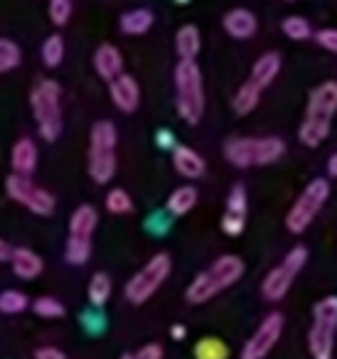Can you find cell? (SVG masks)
<instances>
[{"label": "cell", "mask_w": 337, "mask_h": 359, "mask_svg": "<svg viewBox=\"0 0 337 359\" xmlns=\"http://www.w3.org/2000/svg\"><path fill=\"white\" fill-rule=\"evenodd\" d=\"M337 111V81H322L310 91L305 106V118L298 130V138L308 148H317L330 135L332 116Z\"/></svg>", "instance_id": "cell-1"}, {"label": "cell", "mask_w": 337, "mask_h": 359, "mask_svg": "<svg viewBox=\"0 0 337 359\" xmlns=\"http://www.w3.org/2000/svg\"><path fill=\"white\" fill-rule=\"evenodd\" d=\"M244 276V261L234 254H224L214 261L209 269H204L202 273L194 276V280L187 285V303L202 305L207 300H212L214 295H219L222 290H227L229 285H234Z\"/></svg>", "instance_id": "cell-2"}, {"label": "cell", "mask_w": 337, "mask_h": 359, "mask_svg": "<svg viewBox=\"0 0 337 359\" xmlns=\"http://www.w3.org/2000/svg\"><path fill=\"white\" fill-rule=\"evenodd\" d=\"M116 143L119 133L111 121H96L89 135V175L96 185H106L116 175Z\"/></svg>", "instance_id": "cell-3"}, {"label": "cell", "mask_w": 337, "mask_h": 359, "mask_svg": "<svg viewBox=\"0 0 337 359\" xmlns=\"http://www.w3.org/2000/svg\"><path fill=\"white\" fill-rule=\"evenodd\" d=\"M30 106L37 121V130L45 140H57L62 135V89L57 81L42 79L30 91Z\"/></svg>", "instance_id": "cell-4"}, {"label": "cell", "mask_w": 337, "mask_h": 359, "mask_svg": "<svg viewBox=\"0 0 337 359\" xmlns=\"http://www.w3.org/2000/svg\"><path fill=\"white\" fill-rule=\"evenodd\" d=\"M175 94H178V114L187 123H199L204 116V84L202 72L194 62H178L175 67Z\"/></svg>", "instance_id": "cell-5"}, {"label": "cell", "mask_w": 337, "mask_h": 359, "mask_svg": "<svg viewBox=\"0 0 337 359\" xmlns=\"http://www.w3.org/2000/svg\"><path fill=\"white\" fill-rule=\"evenodd\" d=\"M337 332V295L317 300L312 308V327L308 334V347L312 359H332Z\"/></svg>", "instance_id": "cell-6"}, {"label": "cell", "mask_w": 337, "mask_h": 359, "mask_svg": "<svg viewBox=\"0 0 337 359\" xmlns=\"http://www.w3.org/2000/svg\"><path fill=\"white\" fill-rule=\"evenodd\" d=\"M327 197H330V182L322 177L312 180L310 185L300 192V197L293 202L291 212L286 215V229L291 234H303L312 224V219L320 215Z\"/></svg>", "instance_id": "cell-7"}, {"label": "cell", "mask_w": 337, "mask_h": 359, "mask_svg": "<svg viewBox=\"0 0 337 359\" xmlns=\"http://www.w3.org/2000/svg\"><path fill=\"white\" fill-rule=\"evenodd\" d=\"M170 271H173V261H170V256L165 254V251L155 254L153 259H150L148 264H145L143 269H140L138 273L126 283V298H128V303L143 305L145 300L153 298V295L158 293L160 285L168 280Z\"/></svg>", "instance_id": "cell-8"}, {"label": "cell", "mask_w": 337, "mask_h": 359, "mask_svg": "<svg viewBox=\"0 0 337 359\" xmlns=\"http://www.w3.org/2000/svg\"><path fill=\"white\" fill-rule=\"evenodd\" d=\"M99 224V215L91 205H81L70 219V239H67V261L72 266H84L91 256V236Z\"/></svg>", "instance_id": "cell-9"}, {"label": "cell", "mask_w": 337, "mask_h": 359, "mask_svg": "<svg viewBox=\"0 0 337 359\" xmlns=\"http://www.w3.org/2000/svg\"><path fill=\"white\" fill-rule=\"evenodd\" d=\"M305 261H308V249H305V246H296V249L288 251L286 259H283L276 269L268 271V276L263 278V283H261V295H263V298L271 300V303L281 300L283 295L291 290L293 280H296V276L303 271Z\"/></svg>", "instance_id": "cell-10"}, {"label": "cell", "mask_w": 337, "mask_h": 359, "mask_svg": "<svg viewBox=\"0 0 337 359\" xmlns=\"http://www.w3.org/2000/svg\"><path fill=\"white\" fill-rule=\"evenodd\" d=\"M6 192L13 202L22 205L25 210H30L37 217H50L57 207L55 195H50L45 187L35 185L30 177H22V175H8Z\"/></svg>", "instance_id": "cell-11"}, {"label": "cell", "mask_w": 337, "mask_h": 359, "mask_svg": "<svg viewBox=\"0 0 337 359\" xmlns=\"http://www.w3.org/2000/svg\"><path fill=\"white\" fill-rule=\"evenodd\" d=\"M283 315L281 313H268L266 318L261 320V325L256 327V332L249 337V342L244 344L242 349V359H263L268 357L276 342L281 339L283 332Z\"/></svg>", "instance_id": "cell-12"}, {"label": "cell", "mask_w": 337, "mask_h": 359, "mask_svg": "<svg viewBox=\"0 0 337 359\" xmlns=\"http://www.w3.org/2000/svg\"><path fill=\"white\" fill-rule=\"evenodd\" d=\"M109 94H111V101L116 104V109L124 111V114H133L140 104L138 81L131 74H119L114 81H109Z\"/></svg>", "instance_id": "cell-13"}, {"label": "cell", "mask_w": 337, "mask_h": 359, "mask_svg": "<svg viewBox=\"0 0 337 359\" xmlns=\"http://www.w3.org/2000/svg\"><path fill=\"white\" fill-rule=\"evenodd\" d=\"M222 25H224V30H227V35L234 37V40H251L258 30L256 15H253L251 11H246V8H234V11H229L227 15H224Z\"/></svg>", "instance_id": "cell-14"}, {"label": "cell", "mask_w": 337, "mask_h": 359, "mask_svg": "<svg viewBox=\"0 0 337 359\" xmlns=\"http://www.w3.org/2000/svg\"><path fill=\"white\" fill-rule=\"evenodd\" d=\"M173 168L178 170V175L187 180H199L207 170L204 158L190 145H175L173 148Z\"/></svg>", "instance_id": "cell-15"}, {"label": "cell", "mask_w": 337, "mask_h": 359, "mask_svg": "<svg viewBox=\"0 0 337 359\" xmlns=\"http://www.w3.org/2000/svg\"><path fill=\"white\" fill-rule=\"evenodd\" d=\"M94 69L104 81H114L119 74H124V57H121L119 47L109 45V42H104V45L96 47Z\"/></svg>", "instance_id": "cell-16"}, {"label": "cell", "mask_w": 337, "mask_h": 359, "mask_svg": "<svg viewBox=\"0 0 337 359\" xmlns=\"http://www.w3.org/2000/svg\"><path fill=\"white\" fill-rule=\"evenodd\" d=\"M224 158L237 168L258 165V138H229L224 143Z\"/></svg>", "instance_id": "cell-17"}, {"label": "cell", "mask_w": 337, "mask_h": 359, "mask_svg": "<svg viewBox=\"0 0 337 359\" xmlns=\"http://www.w3.org/2000/svg\"><path fill=\"white\" fill-rule=\"evenodd\" d=\"M11 165L13 172L22 175V177H30L37 168V145L32 138H20L11 150Z\"/></svg>", "instance_id": "cell-18"}, {"label": "cell", "mask_w": 337, "mask_h": 359, "mask_svg": "<svg viewBox=\"0 0 337 359\" xmlns=\"http://www.w3.org/2000/svg\"><path fill=\"white\" fill-rule=\"evenodd\" d=\"M11 264H13V273H15L18 278H22V280L37 278V276L42 273V269H45V264H42L40 256H37L32 249H25V246H20V249H13Z\"/></svg>", "instance_id": "cell-19"}, {"label": "cell", "mask_w": 337, "mask_h": 359, "mask_svg": "<svg viewBox=\"0 0 337 359\" xmlns=\"http://www.w3.org/2000/svg\"><path fill=\"white\" fill-rule=\"evenodd\" d=\"M281 72V55L278 52H266L261 55L251 67V81L258 86V89H266V86L273 84V79Z\"/></svg>", "instance_id": "cell-20"}, {"label": "cell", "mask_w": 337, "mask_h": 359, "mask_svg": "<svg viewBox=\"0 0 337 359\" xmlns=\"http://www.w3.org/2000/svg\"><path fill=\"white\" fill-rule=\"evenodd\" d=\"M153 13L150 11H145V8H136V11H128V13H124L121 15V22H119V27H121V32L124 35H131V37H140V35H145V32L153 27Z\"/></svg>", "instance_id": "cell-21"}, {"label": "cell", "mask_w": 337, "mask_h": 359, "mask_svg": "<svg viewBox=\"0 0 337 359\" xmlns=\"http://www.w3.org/2000/svg\"><path fill=\"white\" fill-rule=\"evenodd\" d=\"M199 47H202V40H199V30L194 25H183L175 35V50H178L180 60L183 62H194V57L199 55Z\"/></svg>", "instance_id": "cell-22"}, {"label": "cell", "mask_w": 337, "mask_h": 359, "mask_svg": "<svg viewBox=\"0 0 337 359\" xmlns=\"http://www.w3.org/2000/svg\"><path fill=\"white\" fill-rule=\"evenodd\" d=\"M197 197H199L197 187H192V185L178 187V190H175L173 195L168 197V212L173 217L190 215V212L194 210V205H197Z\"/></svg>", "instance_id": "cell-23"}, {"label": "cell", "mask_w": 337, "mask_h": 359, "mask_svg": "<svg viewBox=\"0 0 337 359\" xmlns=\"http://www.w3.org/2000/svg\"><path fill=\"white\" fill-rule=\"evenodd\" d=\"M261 91H263V89H258V86L253 84L251 79L244 81V84L239 86V91H237V96H234V101H232L234 111H237L239 116H249V114H251V111L258 106V99H261Z\"/></svg>", "instance_id": "cell-24"}, {"label": "cell", "mask_w": 337, "mask_h": 359, "mask_svg": "<svg viewBox=\"0 0 337 359\" xmlns=\"http://www.w3.org/2000/svg\"><path fill=\"white\" fill-rule=\"evenodd\" d=\"M111 290H114V285H111V278L104 273V271H99V273L91 276L89 280V288H86V293H89V303L96 305V308H101V305L109 303L111 298Z\"/></svg>", "instance_id": "cell-25"}, {"label": "cell", "mask_w": 337, "mask_h": 359, "mask_svg": "<svg viewBox=\"0 0 337 359\" xmlns=\"http://www.w3.org/2000/svg\"><path fill=\"white\" fill-rule=\"evenodd\" d=\"M281 30H283V35H286L288 40H296V42H305V40H310V37H312L310 22H308L305 18H300V15H288L286 20H283Z\"/></svg>", "instance_id": "cell-26"}, {"label": "cell", "mask_w": 337, "mask_h": 359, "mask_svg": "<svg viewBox=\"0 0 337 359\" xmlns=\"http://www.w3.org/2000/svg\"><path fill=\"white\" fill-rule=\"evenodd\" d=\"M286 153V143L276 135H266L258 138V165H271L276 163L281 155Z\"/></svg>", "instance_id": "cell-27"}, {"label": "cell", "mask_w": 337, "mask_h": 359, "mask_svg": "<svg viewBox=\"0 0 337 359\" xmlns=\"http://www.w3.org/2000/svg\"><path fill=\"white\" fill-rule=\"evenodd\" d=\"M62 60H65V40H62V35H50L42 45V62H45V67L55 69L62 65Z\"/></svg>", "instance_id": "cell-28"}, {"label": "cell", "mask_w": 337, "mask_h": 359, "mask_svg": "<svg viewBox=\"0 0 337 359\" xmlns=\"http://www.w3.org/2000/svg\"><path fill=\"white\" fill-rule=\"evenodd\" d=\"M106 210L116 217L131 215V212H133V200H131V195L124 187H114V190L106 195Z\"/></svg>", "instance_id": "cell-29"}, {"label": "cell", "mask_w": 337, "mask_h": 359, "mask_svg": "<svg viewBox=\"0 0 337 359\" xmlns=\"http://www.w3.org/2000/svg\"><path fill=\"white\" fill-rule=\"evenodd\" d=\"M27 305H30V298H27L22 290H3L0 293V313L6 315H18L22 313V310H27Z\"/></svg>", "instance_id": "cell-30"}, {"label": "cell", "mask_w": 337, "mask_h": 359, "mask_svg": "<svg viewBox=\"0 0 337 359\" xmlns=\"http://www.w3.org/2000/svg\"><path fill=\"white\" fill-rule=\"evenodd\" d=\"M194 357L197 359H227L229 357V349L222 339L217 337H204L197 342L194 347Z\"/></svg>", "instance_id": "cell-31"}, {"label": "cell", "mask_w": 337, "mask_h": 359, "mask_svg": "<svg viewBox=\"0 0 337 359\" xmlns=\"http://www.w3.org/2000/svg\"><path fill=\"white\" fill-rule=\"evenodd\" d=\"M20 62H22L20 47L13 40H8V37H0V74L13 72Z\"/></svg>", "instance_id": "cell-32"}, {"label": "cell", "mask_w": 337, "mask_h": 359, "mask_svg": "<svg viewBox=\"0 0 337 359\" xmlns=\"http://www.w3.org/2000/svg\"><path fill=\"white\" fill-rule=\"evenodd\" d=\"M32 310H35V315H40V318H62V315L67 313L65 305L57 298H50V295L37 298L35 303H32Z\"/></svg>", "instance_id": "cell-33"}, {"label": "cell", "mask_w": 337, "mask_h": 359, "mask_svg": "<svg viewBox=\"0 0 337 359\" xmlns=\"http://www.w3.org/2000/svg\"><path fill=\"white\" fill-rule=\"evenodd\" d=\"M227 215L246 217V190L244 185H234L227 200Z\"/></svg>", "instance_id": "cell-34"}, {"label": "cell", "mask_w": 337, "mask_h": 359, "mask_svg": "<svg viewBox=\"0 0 337 359\" xmlns=\"http://www.w3.org/2000/svg\"><path fill=\"white\" fill-rule=\"evenodd\" d=\"M72 18V0H50V20L57 27H65Z\"/></svg>", "instance_id": "cell-35"}, {"label": "cell", "mask_w": 337, "mask_h": 359, "mask_svg": "<svg viewBox=\"0 0 337 359\" xmlns=\"http://www.w3.org/2000/svg\"><path fill=\"white\" fill-rule=\"evenodd\" d=\"M244 226H246V217L227 215V212H224V217H222V229H224V234L239 236L244 231Z\"/></svg>", "instance_id": "cell-36"}, {"label": "cell", "mask_w": 337, "mask_h": 359, "mask_svg": "<svg viewBox=\"0 0 337 359\" xmlns=\"http://www.w3.org/2000/svg\"><path fill=\"white\" fill-rule=\"evenodd\" d=\"M315 42L322 47V50L337 55V30H335V27H325V30L315 32Z\"/></svg>", "instance_id": "cell-37"}, {"label": "cell", "mask_w": 337, "mask_h": 359, "mask_svg": "<svg viewBox=\"0 0 337 359\" xmlns=\"http://www.w3.org/2000/svg\"><path fill=\"white\" fill-rule=\"evenodd\" d=\"M121 359H163V347L160 344H145L138 352L124 354Z\"/></svg>", "instance_id": "cell-38"}, {"label": "cell", "mask_w": 337, "mask_h": 359, "mask_svg": "<svg viewBox=\"0 0 337 359\" xmlns=\"http://www.w3.org/2000/svg\"><path fill=\"white\" fill-rule=\"evenodd\" d=\"M35 359H67L60 347H40L35 349Z\"/></svg>", "instance_id": "cell-39"}, {"label": "cell", "mask_w": 337, "mask_h": 359, "mask_svg": "<svg viewBox=\"0 0 337 359\" xmlns=\"http://www.w3.org/2000/svg\"><path fill=\"white\" fill-rule=\"evenodd\" d=\"M13 256V246L6 239H0V261H11Z\"/></svg>", "instance_id": "cell-40"}, {"label": "cell", "mask_w": 337, "mask_h": 359, "mask_svg": "<svg viewBox=\"0 0 337 359\" xmlns=\"http://www.w3.org/2000/svg\"><path fill=\"white\" fill-rule=\"evenodd\" d=\"M158 143L163 145V148H170V145H173V133H168V130H160V133H158Z\"/></svg>", "instance_id": "cell-41"}, {"label": "cell", "mask_w": 337, "mask_h": 359, "mask_svg": "<svg viewBox=\"0 0 337 359\" xmlns=\"http://www.w3.org/2000/svg\"><path fill=\"white\" fill-rule=\"evenodd\" d=\"M327 172H330L332 177H337V153H332L330 160H327Z\"/></svg>", "instance_id": "cell-42"}, {"label": "cell", "mask_w": 337, "mask_h": 359, "mask_svg": "<svg viewBox=\"0 0 337 359\" xmlns=\"http://www.w3.org/2000/svg\"><path fill=\"white\" fill-rule=\"evenodd\" d=\"M185 332H187V330H185L183 325H175V327H173V337H175V339H183V337H185Z\"/></svg>", "instance_id": "cell-43"}, {"label": "cell", "mask_w": 337, "mask_h": 359, "mask_svg": "<svg viewBox=\"0 0 337 359\" xmlns=\"http://www.w3.org/2000/svg\"><path fill=\"white\" fill-rule=\"evenodd\" d=\"M175 3H180V6H187L190 0H175Z\"/></svg>", "instance_id": "cell-44"}, {"label": "cell", "mask_w": 337, "mask_h": 359, "mask_svg": "<svg viewBox=\"0 0 337 359\" xmlns=\"http://www.w3.org/2000/svg\"><path fill=\"white\" fill-rule=\"evenodd\" d=\"M288 3H291V0H288Z\"/></svg>", "instance_id": "cell-45"}]
</instances>
